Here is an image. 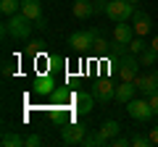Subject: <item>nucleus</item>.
Segmentation results:
<instances>
[{
    "label": "nucleus",
    "instance_id": "f257e3e1",
    "mask_svg": "<svg viewBox=\"0 0 158 147\" xmlns=\"http://www.w3.org/2000/svg\"><path fill=\"white\" fill-rule=\"evenodd\" d=\"M32 29H34V21L27 18L21 11H19V13H13V16H6V21H3V37L29 40V37H32Z\"/></svg>",
    "mask_w": 158,
    "mask_h": 147
},
{
    "label": "nucleus",
    "instance_id": "f03ea898",
    "mask_svg": "<svg viewBox=\"0 0 158 147\" xmlns=\"http://www.w3.org/2000/svg\"><path fill=\"white\" fill-rule=\"evenodd\" d=\"M113 66L121 81H135L140 76V58H135V53H124V55L113 58Z\"/></svg>",
    "mask_w": 158,
    "mask_h": 147
},
{
    "label": "nucleus",
    "instance_id": "7ed1b4c3",
    "mask_svg": "<svg viewBox=\"0 0 158 147\" xmlns=\"http://www.w3.org/2000/svg\"><path fill=\"white\" fill-rule=\"evenodd\" d=\"M135 3H129V0H108L106 3V16L111 18L113 24L118 21H129L132 16H135Z\"/></svg>",
    "mask_w": 158,
    "mask_h": 147
},
{
    "label": "nucleus",
    "instance_id": "20e7f679",
    "mask_svg": "<svg viewBox=\"0 0 158 147\" xmlns=\"http://www.w3.org/2000/svg\"><path fill=\"white\" fill-rule=\"evenodd\" d=\"M127 113H129L135 121H150L153 116H156V113H153V108H150V100H148L145 95L127 102Z\"/></svg>",
    "mask_w": 158,
    "mask_h": 147
},
{
    "label": "nucleus",
    "instance_id": "39448f33",
    "mask_svg": "<svg viewBox=\"0 0 158 147\" xmlns=\"http://www.w3.org/2000/svg\"><path fill=\"white\" fill-rule=\"evenodd\" d=\"M87 131H90V126H87V124L71 121V124H66L61 129V139H63V145H82V139L87 137Z\"/></svg>",
    "mask_w": 158,
    "mask_h": 147
},
{
    "label": "nucleus",
    "instance_id": "423d86ee",
    "mask_svg": "<svg viewBox=\"0 0 158 147\" xmlns=\"http://www.w3.org/2000/svg\"><path fill=\"white\" fill-rule=\"evenodd\" d=\"M98 34H100L98 29H82V32H74L71 37H69V45H71L77 53H85V50L92 47V42H95Z\"/></svg>",
    "mask_w": 158,
    "mask_h": 147
},
{
    "label": "nucleus",
    "instance_id": "0eeeda50",
    "mask_svg": "<svg viewBox=\"0 0 158 147\" xmlns=\"http://www.w3.org/2000/svg\"><path fill=\"white\" fill-rule=\"evenodd\" d=\"M56 76L53 74H40L37 79H34V84H32V89H34V95H40V97H50L53 92H56Z\"/></svg>",
    "mask_w": 158,
    "mask_h": 147
},
{
    "label": "nucleus",
    "instance_id": "6e6552de",
    "mask_svg": "<svg viewBox=\"0 0 158 147\" xmlns=\"http://www.w3.org/2000/svg\"><path fill=\"white\" fill-rule=\"evenodd\" d=\"M90 92L95 95L98 102H111V100H116V87H113L108 79H98L95 84H92Z\"/></svg>",
    "mask_w": 158,
    "mask_h": 147
},
{
    "label": "nucleus",
    "instance_id": "1a4fd4ad",
    "mask_svg": "<svg viewBox=\"0 0 158 147\" xmlns=\"http://www.w3.org/2000/svg\"><path fill=\"white\" fill-rule=\"evenodd\" d=\"M135 87H137V92L145 95V97L156 95L158 92V74H140L135 79Z\"/></svg>",
    "mask_w": 158,
    "mask_h": 147
},
{
    "label": "nucleus",
    "instance_id": "9d476101",
    "mask_svg": "<svg viewBox=\"0 0 158 147\" xmlns=\"http://www.w3.org/2000/svg\"><path fill=\"white\" fill-rule=\"evenodd\" d=\"M95 95H92V92H74L71 95V105H74V110H77V113H90L92 110V105H95Z\"/></svg>",
    "mask_w": 158,
    "mask_h": 147
},
{
    "label": "nucleus",
    "instance_id": "9b49d317",
    "mask_svg": "<svg viewBox=\"0 0 158 147\" xmlns=\"http://www.w3.org/2000/svg\"><path fill=\"white\" fill-rule=\"evenodd\" d=\"M135 37H137V34H135V26H132V24H127V21L113 24V42H118V45H129Z\"/></svg>",
    "mask_w": 158,
    "mask_h": 147
},
{
    "label": "nucleus",
    "instance_id": "f8f14e48",
    "mask_svg": "<svg viewBox=\"0 0 158 147\" xmlns=\"http://www.w3.org/2000/svg\"><path fill=\"white\" fill-rule=\"evenodd\" d=\"M132 26H135V34L137 37H145V34H150V29H153V21H150V16H148L145 11H135V16H132Z\"/></svg>",
    "mask_w": 158,
    "mask_h": 147
},
{
    "label": "nucleus",
    "instance_id": "ddd939ff",
    "mask_svg": "<svg viewBox=\"0 0 158 147\" xmlns=\"http://www.w3.org/2000/svg\"><path fill=\"white\" fill-rule=\"evenodd\" d=\"M71 13H74L77 18H90V16H95V0H74Z\"/></svg>",
    "mask_w": 158,
    "mask_h": 147
},
{
    "label": "nucleus",
    "instance_id": "4468645a",
    "mask_svg": "<svg viewBox=\"0 0 158 147\" xmlns=\"http://www.w3.org/2000/svg\"><path fill=\"white\" fill-rule=\"evenodd\" d=\"M135 95H137V87H135V81H121V84L116 87V100L118 102H129V100H135Z\"/></svg>",
    "mask_w": 158,
    "mask_h": 147
},
{
    "label": "nucleus",
    "instance_id": "2eb2a0df",
    "mask_svg": "<svg viewBox=\"0 0 158 147\" xmlns=\"http://www.w3.org/2000/svg\"><path fill=\"white\" fill-rule=\"evenodd\" d=\"M21 13L32 21H40L42 18V6H40V0H21Z\"/></svg>",
    "mask_w": 158,
    "mask_h": 147
},
{
    "label": "nucleus",
    "instance_id": "dca6fc26",
    "mask_svg": "<svg viewBox=\"0 0 158 147\" xmlns=\"http://www.w3.org/2000/svg\"><path fill=\"white\" fill-rule=\"evenodd\" d=\"M0 145H3V147H24V137L19 134V131L3 129V137H0Z\"/></svg>",
    "mask_w": 158,
    "mask_h": 147
},
{
    "label": "nucleus",
    "instance_id": "f3484780",
    "mask_svg": "<svg viewBox=\"0 0 158 147\" xmlns=\"http://www.w3.org/2000/svg\"><path fill=\"white\" fill-rule=\"evenodd\" d=\"M98 131H100V137H103L106 142H111L113 137H118V134H121V124H118V121H106V124H103Z\"/></svg>",
    "mask_w": 158,
    "mask_h": 147
},
{
    "label": "nucleus",
    "instance_id": "a211bd4d",
    "mask_svg": "<svg viewBox=\"0 0 158 147\" xmlns=\"http://www.w3.org/2000/svg\"><path fill=\"white\" fill-rule=\"evenodd\" d=\"M140 66H158V50H153L150 45L140 53Z\"/></svg>",
    "mask_w": 158,
    "mask_h": 147
},
{
    "label": "nucleus",
    "instance_id": "6ab92c4d",
    "mask_svg": "<svg viewBox=\"0 0 158 147\" xmlns=\"http://www.w3.org/2000/svg\"><path fill=\"white\" fill-rule=\"evenodd\" d=\"M0 11H3V16H13L21 11V0H0Z\"/></svg>",
    "mask_w": 158,
    "mask_h": 147
},
{
    "label": "nucleus",
    "instance_id": "aec40b11",
    "mask_svg": "<svg viewBox=\"0 0 158 147\" xmlns=\"http://www.w3.org/2000/svg\"><path fill=\"white\" fill-rule=\"evenodd\" d=\"M82 145L85 147H103V145H108V142L100 137V131H92V134H87L85 139H82Z\"/></svg>",
    "mask_w": 158,
    "mask_h": 147
},
{
    "label": "nucleus",
    "instance_id": "412c9836",
    "mask_svg": "<svg viewBox=\"0 0 158 147\" xmlns=\"http://www.w3.org/2000/svg\"><path fill=\"white\" fill-rule=\"evenodd\" d=\"M71 95H74V92H69V89H56L50 97H53L56 105H66V102H71Z\"/></svg>",
    "mask_w": 158,
    "mask_h": 147
},
{
    "label": "nucleus",
    "instance_id": "4be33fe9",
    "mask_svg": "<svg viewBox=\"0 0 158 147\" xmlns=\"http://www.w3.org/2000/svg\"><path fill=\"white\" fill-rule=\"evenodd\" d=\"M148 145H153L150 134H132V147H148Z\"/></svg>",
    "mask_w": 158,
    "mask_h": 147
},
{
    "label": "nucleus",
    "instance_id": "5701e85b",
    "mask_svg": "<svg viewBox=\"0 0 158 147\" xmlns=\"http://www.w3.org/2000/svg\"><path fill=\"white\" fill-rule=\"evenodd\" d=\"M127 47H129V53H135V55H140V53L145 50L148 45H145V42H142V37H135V40H132V42H129V45H127Z\"/></svg>",
    "mask_w": 158,
    "mask_h": 147
},
{
    "label": "nucleus",
    "instance_id": "b1692460",
    "mask_svg": "<svg viewBox=\"0 0 158 147\" xmlns=\"http://www.w3.org/2000/svg\"><path fill=\"white\" fill-rule=\"evenodd\" d=\"M111 147H127V145H132V137H124V134H118V137H113L111 142H108Z\"/></svg>",
    "mask_w": 158,
    "mask_h": 147
},
{
    "label": "nucleus",
    "instance_id": "393cba45",
    "mask_svg": "<svg viewBox=\"0 0 158 147\" xmlns=\"http://www.w3.org/2000/svg\"><path fill=\"white\" fill-rule=\"evenodd\" d=\"M42 47H45V42H42V40H32L27 50H29V55H40V53H42Z\"/></svg>",
    "mask_w": 158,
    "mask_h": 147
},
{
    "label": "nucleus",
    "instance_id": "a878e982",
    "mask_svg": "<svg viewBox=\"0 0 158 147\" xmlns=\"http://www.w3.org/2000/svg\"><path fill=\"white\" fill-rule=\"evenodd\" d=\"M92 50H98V53H100V55H103V53L108 50V42L103 40L100 34H98V37H95V42H92Z\"/></svg>",
    "mask_w": 158,
    "mask_h": 147
},
{
    "label": "nucleus",
    "instance_id": "bb28decb",
    "mask_svg": "<svg viewBox=\"0 0 158 147\" xmlns=\"http://www.w3.org/2000/svg\"><path fill=\"white\" fill-rule=\"evenodd\" d=\"M40 134H29V137H24V147H37L40 145Z\"/></svg>",
    "mask_w": 158,
    "mask_h": 147
},
{
    "label": "nucleus",
    "instance_id": "cd10ccee",
    "mask_svg": "<svg viewBox=\"0 0 158 147\" xmlns=\"http://www.w3.org/2000/svg\"><path fill=\"white\" fill-rule=\"evenodd\" d=\"M148 100H150V108H153V113L158 116V92H156V95H150Z\"/></svg>",
    "mask_w": 158,
    "mask_h": 147
},
{
    "label": "nucleus",
    "instance_id": "c85d7f7f",
    "mask_svg": "<svg viewBox=\"0 0 158 147\" xmlns=\"http://www.w3.org/2000/svg\"><path fill=\"white\" fill-rule=\"evenodd\" d=\"M3 74H6V76H11V74H13V63H11V61L3 63Z\"/></svg>",
    "mask_w": 158,
    "mask_h": 147
},
{
    "label": "nucleus",
    "instance_id": "c756f323",
    "mask_svg": "<svg viewBox=\"0 0 158 147\" xmlns=\"http://www.w3.org/2000/svg\"><path fill=\"white\" fill-rule=\"evenodd\" d=\"M150 142H153V145H158V126H153V129H150Z\"/></svg>",
    "mask_w": 158,
    "mask_h": 147
},
{
    "label": "nucleus",
    "instance_id": "7c9ffc66",
    "mask_svg": "<svg viewBox=\"0 0 158 147\" xmlns=\"http://www.w3.org/2000/svg\"><path fill=\"white\" fill-rule=\"evenodd\" d=\"M150 47H153V50H158V34H156V37L150 40Z\"/></svg>",
    "mask_w": 158,
    "mask_h": 147
},
{
    "label": "nucleus",
    "instance_id": "2f4dec72",
    "mask_svg": "<svg viewBox=\"0 0 158 147\" xmlns=\"http://www.w3.org/2000/svg\"><path fill=\"white\" fill-rule=\"evenodd\" d=\"M129 3H140V0H129Z\"/></svg>",
    "mask_w": 158,
    "mask_h": 147
},
{
    "label": "nucleus",
    "instance_id": "473e14b6",
    "mask_svg": "<svg viewBox=\"0 0 158 147\" xmlns=\"http://www.w3.org/2000/svg\"><path fill=\"white\" fill-rule=\"evenodd\" d=\"M156 74H158V66H156Z\"/></svg>",
    "mask_w": 158,
    "mask_h": 147
}]
</instances>
